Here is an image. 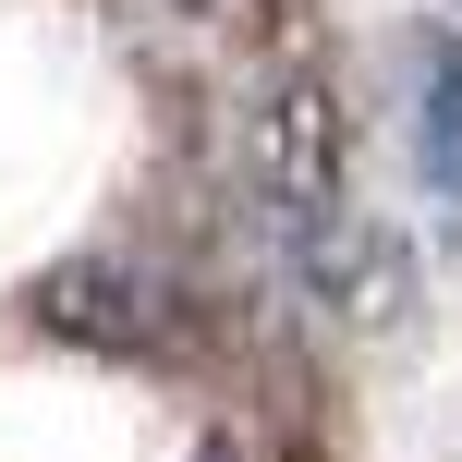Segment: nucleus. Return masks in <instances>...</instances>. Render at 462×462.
Segmentation results:
<instances>
[{
	"mask_svg": "<svg viewBox=\"0 0 462 462\" xmlns=\"http://www.w3.org/2000/svg\"><path fill=\"white\" fill-rule=\"evenodd\" d=\"M37 328L49 341H86V353H171L183 304H171V280L122 268V255H86V268L37 280Z\"/></svg>",
	"mask_w": 462,
	"mask_h": 462,
	"instance_id": "f257e3e1",
	"label": "nucleus"
},
{
	"mask_svg": "<svg viewBox=\"0 0 462 462\" xmlns=\"http://www.w3.org/2000/svg\"><path fill=\"white\" fill-rule=\"evenodd\" d=\"M195 462H244V450H231V439H208V450H195Z\"/></svg>",
	"mask_w": 462,
	"mask_h": 462,
	"instance_id": "7ed1b4c3",
	"label": "nucleus"
},
{
	"mask_svg": "<svg viewBox=\"0 0 462 462\" xmlns=\"http://www.w3.org/2000/svg\"><path fill=\"white\" fill-rule=\"evenodd\" d=\"M414 159L439 208H462V37H414Z\"/></svg>",
	"mask_w": 462,
	"mask_h": 462,
	"instance_id": "f03ea898",
	"label": "nucleus"
}]
</instances>
